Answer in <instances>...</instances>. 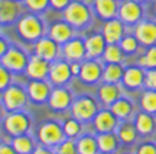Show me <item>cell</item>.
I'll return each instance as SVG.
<instances>
[{"label":"cell","mask_w":156,"mask_h":154,"mask_svg":"<svg viewBox=\"0 0 156 154\" xmlns=\"http://www.w3.org/2000/svg\"><path fill=\"white\" fill-rule=\"evenodd\" d=\"M15 29H16L17 36L20 38L22 42L34 45L38 39L46 35L48 25L42 17V15L25 12L19 17V20L15 23Z\"/></svg>","instance_id":"6da1fadb"},{"label":"cell","mask_w":156,"mask_h":154,"mask_svg":"<svg viewBox=\"0 0 156 154\" xmlns=\"http://www.w3.org/2000/svg\"><path fill=\"white\" fill-rule=\"evenodd\" d=\"M61 13L62 19L69 23L75 30L87 29L94 19L93 7L85 0H71L69 5Z\"/></svg>","instance_id":"7a4b0ae2"},{"label":"cell","mask_w":156,"mask_h":154,"mask_svg":"<svg viewBox=\"0 0 156 154\" xmlns=\"http://www.w3.org/2000/svg\"><path fill=\"white\" fill-rule=\"evenodd\" d=\"M0 128L9 138L28 134L34 130V118L26 110L6 112L3 121L0 122Z\"/></svg>","instance_id":"3957f363"},{"label":"cell","mask_w":156,"mask_h":154,"mask_svg":"<svg viewBox=\"0 0 156 154\" xmlns=\"http://www.w3.org/2000/svg\"><path fill=\"white\" fill-rule=\"evenodd\" d=\"M100 108L101 105L98 102L97 97L90 95V94H81V95L74 97L69 112H71V115L75 117L81 122L90 124Z\"/></svg>","instance_id":"277c9868"},{"label":"cell","mask_w":156,"mask_h":154,"mask_svg":"<svg viewBox=\"0 0 156 154\" xmlns=\"http://www.w3.org/2000/svg\"><path fill=\"white\" fill-rule=\"evenodd\" d=\"M34 135L38 144H44L52 149H55L58 144H61L67 138L62 130V124L56 120H45L39 122Z\"/></svg>","instance_id":"5b68a950"},{"label":"cell","mask_w":156,"mask_h":154,"mask_svg":"<svg viewBox=\"0 0 156 154\" xmlns=\"http://www.w3.org/2000/svg\"><path fill=\"white\" fill-rule=\"evenodd\" d=\"M0 101L7 112L19 110H26L29 105V97L26 92V87L22 84L13 82L0 92Z\"/></svg>","instance_id":"8992f818"},{"label":"cell","mask_w":156,"mask_h":154,"mask_svg":"<svg viewBox=\"0 0 156 154\" xmlns=\"http://www.w3.org/2000/svg\"><path fill=\"white\" fill-rule=\"evenodd\" d=\"M29 58H30V53L25 46L19 43H10L9 49L6 50V53L2 56L0 63L5 65L12 74L22 75V74H25Z\"/></svg>","instance_id":"52a82bcc"},{"label":"cell","mask_w":156,"mask_h":154,"mask_svg":"<svg viewBox=\"0 0 156 154\" xmlns=\"http://www.w3.org/2000/svg\"><path fill=\"white\" fill-rule=\"evenodd\" d=\"M103 66L104 62L101 59H88L85 58L81 61V68H80V74H78V79L80 82L88 87H94L101 82V75H103Z\"/></svg>","instance_id":"ba28073f"},{"label":"cell","mask_w":156,"mask_h":154,"mask_svg":"<svg viewBox=\"0 0 156 154\" xmlns=\"http://www.w3.org/2000/svg\"><path fill=\"white\" fill-rule=\"evenodd\" d=\"M145 16V7L136 0H120L117 17L126 26H134Z\"/></svg>","instance_id":"9c48e42d"},{"label":"cell","mask_w":156,"mask_h":154,"mask_svg":"<svg viewBox=\"0 0 156 154\" xmlns=\"http://www.w3.org/2000/svg\"><path fill=\"white\" fill-rule=\"evenodd\" d=\"M73 78L71 65L68 61H65L64 58H58L56 61L51 62L48 81L52 87H67Z\"/></svg>","instance_id":"30bf717a"},{"label":"cell","mask_w":156,"mask_h":154,"mask_svg":"<svg viewBox=\"0 0 156 154\" xmlns=\"http://www.w3.org/2000/svg\"><path fill=\"white\" fill-rule=\"evenodd\" d=\"M73 99L74 94L68 87H52L46 105L55 112H65L71 108Z\"/></svg>","instance_id":"8fae6325"},{"label":"cell","mask_w":156,"mask_h":154,"mask_svg":"<svg viewBox=\"0 0 156 154\" xmlns=\"http://www.w3.org/2000/svg\"><path fill=\"white\" fill-rule=\"evenodd\" d=\"M26 92L29 97V102L35 105H44L49 98L52 91V85L48 79H28L26 82Z\"/></svg>","instance_id":"7c38bea8"},{"label":"cell","mask_w":156,"mask_h":154,"mask_svg":"<svg viewBox=\"0 0 156 154\" xmlns=\"http://www.w3.org/2000/svg\"><path fill=\"white\" fill-rule=\"evenodd\" d=\"M25 12L20 0H0V26H13Z\"/></svg>","instance_id":"4fadbf2b"},{"label":"cell","mask_w":156,"mask_h":154,"mask_svg":"<svg viewBox=\"0 0 156 154\" xmlns=\"http://www.w3.org/2000/svg\"><path fill=\"white\" fill-rule=\"evenodd\" d=\"M32 53L48 62H54L58 58H61V45H58L54 39L45 35L32 45Z\"/></svg>","instance_id":"5bb4252c"},{"label":"cell","mask_w":156,"mask_h":154,"mask_svg":"<svg viewBox=\"0 0 156 154\" xmlns=\"http://www.w3.org/2000/svg\"><path fill=\"white\" fill-rule=\"evenodd\" d=\"M120 85L123 89H127L132 92L140 91L145 88V68L140 65H127L124 66V74H123Z\"/></svg>","instance_id":"9a60e30c"},{"label":"cell","mask_w":156,"mask_h":154,"mask_svg":"<svg viewBox=\"0 0 156 154\" xmlns=\"http://www.w3.org/2000/svg\"><path fill=\"white\" fill-rule=\"evenodd\" d=\"M119 118L112 112L110 108L107 107H101L98 112L95 114L93 121L90 122L93 125V131L95 134H101V132H112L116 131L117 125H119Z\"/></svg>","instance_id":"2e32d148"},{"label":"cell","mask_w":156,"mask_h":154,"mask_svg":"<svg viewBox=\"0 0 156 154\" xmlns=\"http://www.w3.org/2000/svg\"><path fill=\"white\" fill-rule=\"evenodd\" d=\"M61 58L68 62H81L85 59V45L84 38L74 36L68 42L61 45Z\"/></svg>","instance_id":"e0dca14e"},{"label":"cell","mask_w":156,"mask_h":154,"mask_svg":"<svg viewBox=\"0 0 156 154\" xmlns=\"http://www.w3.org/2000/svg\"><path fill=\"white\" fill-rule=\"evenodd\" d=\"M133 35L139 40L142 46H152L156 45V22L155 20H146L142 19L137 25L133 26Z\"/></svg>","instance_id":"ac0fdd59"},{"label":"cell","mask_w":156,"mask_h":154,"mask_svg":"<svg viewBox=\"0 0 156 154\" xmlns=\"http://www.w3.org/2000/svg\"><path fill=\"white\" fill-rule=\"evenodd\" d=\"M46 35L51 39H54L58 45H64L65 42H68L69 39H73L77 35V30L68 22L61 19V20H55L54 23H51L48 26Z\"/></svg>","instance_id":"d6986e66"},{"label":"cell","mask_w":156,"mask_h":154,"mask_svg":"<svg viewBox=\"0 0 156 154\" xmlns=\"http://www.w3.org/2000/svg\"><path fill=\"white\" fill-rule=\"evenodd\" d=\"M112 112L119 118V121H124V120H132L134 114L137 112V105L133 99L123 94L120 98H117L110 107H108Z\"/></svg>","instance_id":"ffe728a7"},{"label":"cell","mask_w":156,"mask_h":154,"mask_svg":"<svg viewBox=\"0 0 156 154\" xmlns=\"http://www.w3.org/2000/svg\"><path fill=\"white\" fill-rule=\"evenodd\" d=\"M123 87L120 84H108V82H100L97 87V99L101 107H110V105L120 98L123 95Z\"/></svg>","instance_id":"44dd1931"},{"label":"cell","mask_w":156,"mask_h":154,"mask_svg":"<svg viewBox=\"0 0 156 154\" xmlns=\"http://www.w3.org/2000/svg\"><path fill=\"white\" fill-rule=\"evenodd\" d=\"M51 62L39 58L35 53H30L29 62L25 69V77L28 79H48Z\"/></svg>","instance_id":"7402d4cb"},{"label":"cell","mask_w":156,"mask_h":154,"mask_svg":"<svg viewBox=\"0 0 156 154\" xmlns=\"http://www.w3.org/2000/svg\"><path fill=\"white\" fill-rule=\"evenodd\" d=\"M132 120L140 137L151 138L153 134H156V115H152L149 112L140 110L134 114Z\"/></svg>","instance_id":"603a6c76"},{"label":"cell","mask_w":156,"mask_h":154,"mask_svg":"<svg viewBox=\"0 0 156 154\" xmlns=\"http://www.w3.org/2000/svg\"><path fill=\"white\" fill-rule=\"evenodd\" d=\"M85 45V58L88 59H101L103 52L106 49L107 42L101 32H94L84 38Z\"/></svg>","instance_id":"cb8c5ba5"},{"label":"cell","mask_w":156,"mask_h":154,"mask_svg":"<svg viewBox=\"0 0 156 154\" xmlns=\"http://www.w3.org/2000/svg\"><path fill=\"white\" fill-rule=\"evenodd\" d=\"M101 33L107 43H119L123 36L126 35V25L119 17H113V19L104 20Z\"/></svg>","instance_id":"d4e9b609"},{"label":"cell","mask_w":156,"mask_h":154,"mask_svg":"<svg viewBox=\"0 0 156 154\" xmlns=\"http://www.w3.org/2000/svg\"><path fill=\"white\" fill-rule=\"evenodd\" d=\"M114 132L117 134V137L120 140L122 145H136L140 137L137 130H136V125H134L133 120L120 121Z\"/></svg>","instance_id":"484cf974"},{"label":"cell","mask_w":156,"mask_h":154,"mask_svg":"<svg viewBox=\"0 0 156 154\" xmlns=\"http://www.w3.org/2000/svg\"><path fill=\"white\" fill-rule=\"evenodd\" d=\"M120 0H91V7L94 15L101 20H108L117 17Z\"/></svg>","instance_id":"4316f807"},{"label":"cell","mask_w":156,"mask_h":154,"mask_svg":"<svg viewBox=\"0 0 156 154\" xmlns=\"http://www.w3.org/2000/svg\"><path fill=\"white\" fill-rule=\"evenodd\" d=\"M97 144L100 154H117L120 149V140L114 131L97 134Z\"/></svg>","instance_id":"83f0119b"},{"label":"cell","mask_w":156,"mask_h":154,"mask_svg":"<svg viewBox=\"0 0 156 154\" xmlns=\"http://www.w3.org/2000/svg\"><path fill=\"white\" fill-rule=\"evenodd\" d=\"M9 143L12 144V147L15 149V151L17 154H32V151L35 150L36 144H38L32 132L16 135V137H10Z\"/></svg>","instance_id":"f1b7e54d"},{"label":"cell","mask_w":156,"mask_h":154,"mask_svg":"<svg viewBox=\"0 0 156 154\" xmlns=\"http://www.w3.org/2000/svg\"><path fill=\"white\" fill-rule=\"evenodd\" d=\"M78 154H100L97 144V134L94 131H84L78 138H75Z\"/></svg>","instance_id":"f546056e"},{"label":"cell","mask_w":156,"mask_h":154,"mask_svg":"<svg viewBox=\"0 0 156 154\" xmlns=\"http://www.w3.org/2000/svg\"><path fill=\"white\" fill-rule=\"evenodd\" d=\"M124 74V63H104L101 82L120 84Z\"/></svg>","instance_id":"4dcf8cb0"},{"label":"cell","mask_w":156,"mask_h":154,"mask_svg":"<svg viewBox=\"0 0 156 154\" xmlns=\"http://www.w3.org/2000/svg\"><path fill=\"white\" fill-rule=\"evenodd\" d=\"M139 110L156 115V89L143 88L139 94Z\"/></svg>","instance_id":"1f68e13d"},{"label":"cell","mask_w":156,"mask_h":154,"mask_svg":"<svg viewBox=\"0 0 156 154\" xmlns=\"http://www.w3.org/2000/svg\"><path fill=\"white\" fill-rule=\"evenodd\" d=\"M126 58L127 56L124 55L119 43H107L101 56V61L104 63H124Z\"/></svg>","instance_id":"d6a6232c"},{"label":"cell","mask_w":156,"mask_h":154,"mask_svg":"<svg viewBox=\"0 0 156 154\" xmlns=\"http://www.w3.org/2000/svg\"><path fill=\"white\" fill-rule=\"evenodd\" d=\"M62 124V130H64V134L67 138H78L81 134H83L85 130H84V122H81L80 120H77L75 117H67Z\"/></svg>","instance_id":"836d02e7"},{"label":"cell","mask_w":156,"mask_h":154,"mask_svg":"<svg viewBox=\"0 0 156 154\" xmlns=\"http://www.w3.org/2000/svg\"><path fill=\"white\" fill-rule=\"evenodd\" d=\"M119 45H120V48H122V50L124 52L126 56L136 55L139 48L142 46V45L139 43V40L136 39V36H134V35H130V33H126L122 38V40L119 42Z\"/></svg>","instance_id":"e575fe53"},{"label":"cell","mask_w":156,"mask_h":154,"mask_svg":"<svg viewBox=\"0 0 156 154\" xmlns=\"http://www.w3.org/2000/svg\"><path fill=\"white\" fill-rule=\"evenodd\" d=\"M137 65L142 68H156V45L147 46L145 50V53H142L137 59Z\"/></svg>","instance_id":"d590c367"},{"label":"cell","mask_w":156,"mask_h":154,"mask_svg":"<svg viewBox=\"0 0 156 154\" xmlns=\"http://www.w3.org/2000/svg\"><path fill=\"white\" fill-rule=\"evenodd\" d=\"M26 12L42 15L49 9V0H22Z\"/></svg>","instance_id":"8d00e7d4"},{"label":"cell","mask_w":156,"mask_h":154,"mask_svg":"<svg viewBox=\"0 0 156 154\" xmlns=\"http://www.w3.org/2000/svg\"><path fill=\"white\" fill-rule=\"evenodd\" d=\"M56 154H78L77 144L74 138H65L61 144H58L55 147Z\"/></svg>","instance_id":"74e56055"},{"label":"cell","mask_w":156,"mask_h":154,"mask_svg":"<svg viewBox=\"0 0 156 154\" xmlns=\"http://www.w3.org/2000/svg\"><path fill=\"white\" fill-rule=\"evenodd\" d=\"M134 154H156V141L146 138L143 141H137Z\"/></svg>","instance_id":"f35d334b"},{"label":"cell","mask_w":156,"mask_h":154,"mask_svg":"<svg viewBox=\"0 0 156 154\" xmlns=\"http://www.w3.org/2000/svg\"><path fill=\"white\" fill-rule=\"evenodd\" d=\"M13 81H15V74H12L5 65L0 63V92L7 88Z\"/></svg>","instance_id":"ab89813d"},{"label":"cell","mask_w":156,"mask_h":154,"mask_svg":"<svg viewBox=\"0 0 156 154\" xmlns=\"http://www.w3.org/2000/svg\"><path fill=\"white\" fill-rule=\"evenodd\" d=\"M145 88L156 89V68L145 69Z\"/></svg>","instance_id":"60d3db41"},{"label":"cell","mask_w":156,"mask_h":154,"mask_svg":"<svg viewBox=\"0 0 156 154\" xmlns=\"http://www.w3.org/2000/svg\"><path fill=\"white\" fill-rule=\"evenodd\" d=\"M69 2L71 0H49V7L56 12H62L69 5Z\"/></svg>","instance_id":"b9f144b4"},{"label":"cell","mask_w":156,"mask_h":154,"mask_svg":"<svg viewBox=\"0 0 156 154\" xmlns=\"http://www.w3.org/2000/svg\"><path fill=\"white\" fill-rule=\"evenodd\" d=\"M32 154H56V151L52 147H48V145H44V144H36Z\"/></svg>","instance_id":"7bdbcfd3"},{"label":"cell","mask_w":156,"mask_h":154,"mask_svg":"<svg viewBox=\"0 0 156 154\" xmlns=\"http://www.w3.org/2000/svg\"><path fill=\"white\" fill-rule=\"evenodd\" d=\"M10 40L6 38L3 33H0V59H2V56L6 53V50L9 49V46H10Z\"/></svg>","instance_id":"ee69618b"},{"label":"cell","mask_w":156,"mask_h":154,"mask_svg":"<svg viewBox=\"0 0 156 154\" xmlns=\"http://www.w3.org/2000/svg\"><path fill=\"white\" fill-rule=\"evenodd\" d=\"M0 154H17L15 151V149L12 147V144L9 143V140L7 141H0Z\"/></svg>","instance_id":"f6af8a7d"},{"label":"cell","mask_w":156,"mask_h":154,"mask_svg":"<svg viewBox=\"0 0 156 154\" xmlns=\"http://www.w3.org/2000/svg\"><path fill=\"white\" fill-rule=\"evenodd\" d=\"M71 65V72H73V77L77 78L80 74V68H81V62H69Z\"/></svg>","instance_id":"bcb514c9"},{"label":"cell","mask_w":156,"mask_h":154,"mask_svg":"<svg viewBox=\"0 0 156 154\" xmlns=\"http://www.w3.org/2000/svg\"><path fill=\"white\" fill-rule=\"evenodd\" d=\"M6 112H7V111L5 110V107H3L2 101H0V122L3 121V118H5V115H6Z\"/></svg>","instance_id":"7dc6e473"},{"label":"cell","mask_w":156,"mask_h":154,"mask_svg":"<svg viewBox=\"0 0 156 154\" xmlns=\"http://www.w3.org/2000/svg\"><path fill=\"white\" fill-rule=\"evenodd\" d=\"M136 2H139V3H142V5H143V3H147L149 0H136Z\"/></svg>","instance_id":"c3c4849f"},{"label":"cell","mask_w":156,"mask_h":154,"mask_svg":"<svg viewBox=\"0 0 156 154\" xmlns=\"http://www.w3.org/2000/svg\"><path fill=\"white\" fill-rule=\"evenodd\" d=\"M153 12H155V15H156V0H155V3H153Z\"/></svg>","instance_id":"681fc988"},{"label":"cell","mask_w":156,"mask_h":154,"mask_svg":"<svg viewBox=\"0 0 156 154\" xmlns=\"http://www.w3.org/2000/svg\"><path fill=\"white\" fill-rule=\"evenodd\" d=\"M0 30H2V26H0Z\"/></svg>","instance_id":"f907efd6"},{"label":"cell","mask_w":156,"mask_h":154,"mask_svg":"<svg viewBox=\"0 0 156 154\" xmlns=\"http://www.w3.org/2000/svg\"><path fill=\"white\" fill-rule=\"evenodd\" d=\"M124 154H129V153H124Z\"/></svg>","instance_id":"816d5d0a"},{"label":"cell","mask_w":156,"mask_h":154,"mask_svg":"<svg viewBox=\"0 0 156 154\" xmlns=\"http://www.w3.org/2000/svg\"><path fill=\"white\" fill-rule=\"evenodd\" d=\"M20 2H22V0H20Z\"/></svg>","instance_id":"f5cc1de1"}]
</instances>
